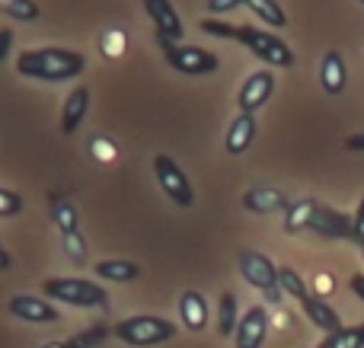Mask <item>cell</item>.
Instances as JSON below:
<instances>
[{"mask_svg":"<svg viewBox=\"0 0 364 348\" xmlns=\"http://www.w3.org/2000/svg\"><path fill=\"white\" fill-rule=\"evenodd\" d=\"M237 348H262L265 336H269V313L265 307H250L237 323Z\"/></svg>","mask_w":364,"mask_h":348,"instance_id":"4fadbf2b","label":"cell"},{"mask_svg":"<svg viewBox=\"0 0 364 348\" xmlns=\"http://www.w3.org/2000/svg\"><path fill=\"white\" fill-rule=\"evenodd\" d=\"M6 268H10V256L0 249V272H6Z\"/></svg>","mask_w":364,"mask_h":348,"instance_id":"d590c367","label":"cell"},{"mask_svg":"<svg viewBox=\"0 0 364 348\" xmlns=\"http://www.w3.org/2000/svg\"><path fill=\"white\" fill-rule=\"evenodd\" d=\"M358 4H364V0H358Z\"/></svg>","mask_w":364,"mask_h":348,"instance_id":"f35d334b","label":"cell"},{"mask_svg":"<svg viewBox=\"0 0 364 348\" xmlns=\"http://www.w3.org/2000/svg\"><path fill=\"white\" fill-rule=\"evenodd\" d=\"M307 230L310 234H316V236H323V240H352L355 236V217H348V214H342V211L314 202Z\"/></svg>","mask_w":364,"mask_h":348,"instance_id":"ba28073f","label":"cell"},{"mask_svg":"<svg viewBox=\"0 0 364 348\" xmlns=\"http://www.w3.org/2000/svg\"><path fill=\"white\" fill-rule=\"evenodd\" d=\"M316 348H364V323H358V326H342L339 332L326 336Z\"/></svg>","mask_w":364,"mask_h":348,"instance_id":"7402d4cb","label":"cell"},{"mask_svg":"<svg viewBox=\"0 0 364 348\" xmlns=\"http://www.w3.org/2000/svg\"><path fill=\"white\" fill-rule=\"evenodd\" d=\"M144 10H147V16H151L154 29H157V38H164V42H179V38L186 36L182 19L170 0H144Z\"/></svg>","mask_w":364,"mask_h":348,"instance_id":"30bf717a","label":"cell"},{"mask_svg":"<svg viewBox=\"0 0 364 348\" xmlns=\"http://www.w3.org/2000/svg\"><path fill=\"white\" fill-rule=\"evenodd\" d=\"M179 313L188 332H201L208 326V304L198 291H182L179 298Z\"/></svg>","mask_w":364,"mask_h":348,"instance_id":"e0dca14e","label":"cell"},{"mask_svg":"<svg viewBox=\"0 0 364 348\" xmlns=\"http://www.w3.org/2000/svg\"><path fill=\"white\" fill-rule=\"evenodd\" d=\"M243 208L252 211V214H278V211L291 208V198L284 195L282 189H272V185H252V189L243 192Z\"/></svg>","mask_w":364,"mask_h":348,"instance_id":"7c38bea8","label":"cell"},{"mask_svg":"<svg viewBox=\"0 0 364 348\" xmlns=\"http://www.w3.org/2000/svg\"><path fill=\"white\" fill-rule=\"evenodd\" d=\"M51 217H55V224H58V230H61V234H74V230H77V211H74V205L61 202L55 211H51Z\"/></svg>","mask_w":364,"mask_h":348,"instance_id":"4316f807","label":"cell"},{"mask_svg":"<svg viewBox=\"0 0 364 348\" xmlns=\"http://www.w3.org/2000/svg\"><path fill=\"white\" fill-rule=\"evenodd\" d=\"M348 288H352L355 294H358V298L364 300V272L361 275H352V281H348Z\"/></svg>","mask_w":364,"mask_h":348,"instance_id":"836d02e7","label":"cell"},{"mask_svg":"<svg viewBox=\"0 0 364 348\" xmlns=\"http://www.w3.org/2000/svg\"><path fill=\"white\" fill-rule=\"evenodd\" d=\"M278 285H282V294H291V298L301 300V304L310 298V291H307V285H304V278L294 272V268H288V266L278 268Z\"/></svg>","mask_w":364,"mask_h":348,"instance_id":"603a6c76","label":"cell"},{"mask_svg":"<svg viewBox=\"0 0 364 348\" xmlns=\"http://www.w3.org/2000/svg\"><path fill=\"white\" fill-rule=\"evenodd\" d=\"M64 249H68V256L77 262V266H83L87 262V243L80 240V234H64Z\"/></svg>","mask_w":364,"mask_h":348,"instance_id":"f1b7e54d","label":"cell"},{"mask_svg":"<svg viewBox=\"0 0 364 348\" xmlns=\"http://www.w3.org/2000/svg\"><path fill=\"white\" fill-rule=\"evenodd\" d=\"M237 42L246 45L256 58H262L272 67H291L294 64V51L275 36V32L256 29V26H237Z\"/></svg>","mask_w":364,"mask_h":348,"instance_id":"5b68a950","label":"cell"},{"mask_svg":"<svg viewBox=\"0 0 364 348\" xmlns=\"http://www.w3.org/2000/svg\"><path fill=\"white\" fill-rule=\"evenodd\" d=\"M154 176H157L160 189L166 192V198L176 202L179 208H192L195 205V192H192V185H188V176L179 170V163L173 157L157 153V157H154Z\"/></svg>","mask_w":364,"mask_h":348,"instance_id":"52a82bcc","label":"cell"},{"mask_svg":"<svg viewBox=\"0 0 364 348\" xmlns=\"http://www.w3.org/2000/svg\"><path fill=\"white\" fill-rule=\"evenodd\" d=\"M237 6H243V0H208V10L211 13H230Z\"/></svg>","mask_w":364,"mask_h":348,"instance_id":"4dcf8cb0","label":"cell"},{"mask_svg":"<svg viewBox=\"0 0 364 348\" xmlns=\"http://www.w3.org/2000/svg\"><path fill=\"white\" fill-rule=\"evenodd\" d=\"M310 208H314V198H304V202L291 205V208L284 211V230H288V234H297V230H307Z\"/></svg>","mask_w":364,"mask_h":348,"instance_id":"cb8c5ba5","label":"cell"},{"mask_svg":"<svg viewBox=\"0 0 364 348\" xmlns=\"http://www.w3.org/2000/svg\"><path fill=\"white\" fill-rule=\"evenodd\" d=\"M320 83L329 96H339L342 89H346L348 70H346V58H342L339 51H326V58H323V64H320Z\"/></svg>","mask_w":364,"mask_h":348,"instance_id":"9a60e30c","label":"cell"},{"mask_svg":"<svg viewBox=\"0 0 364 348\" xmlns=\"http://www.w3.org/2000/svg\"><path fill=\"white\" fill-rule=\"evenodd\" d=\"M0 10H4L6 16H13V19H23V23H32V19H38V6L32 4V0H6Z\"/></svg>","mask_w":364,"mask_h":348,"instance_id":"484cf974","label":"cell"},{"mask_svg":"<svg viewBox=\"0 0 364 348\" xmlns=\"http://www.w3.org/2000/svg\"><path fill=\"white\" fill-rule=\"evenodd\" d=\"M109 336H112V330H109V326H102V323L100 326H90V330L70 336L68 339V348H100Z\"/></svg>","mask_w":364,"mask_h":348,"instance_id":"d4e9b609","label":"cell"},{"mask_svg":"<svg viewBox=\"0 0 364 348\" xmlns=\"http://www.w3.org/2000/svg\"><path fill=\"white\" fill-rule=\"evenodd\" d=\"M160 48H164L166 61H170V67H176L179 74L186 77H205V74H214V70L220 67L218 55L208 48H198V45H179V42H164V38H157Z\"/></svg>","mask_w":364,"mask_h":348,"instance_id":"8992f818","label":"cell"},{"mask_svg":"<svg viewBox=\"0 0 364 348\" xmlns=\"http://www.w3.org/2000/svg\"><path fill=\"white\" fill-rule=\"evenodd\" d=\"M358 246H364V198L358 205V211H355V236H352Z\"/></svg>","mask_w":364,"mask_h":348,"instance_id":"1f68e13d","label":"cell"},{"mask_svg":"<svg viewBox=\"0 0 364 348\" xmlns=\"http://www.w3.org/2000/svg\"><path fill=\"white\" fill-rule=\"evenodd\" d=\"M201 32L214 38H233L237 42V26H227V23H218V19H201Z\"/></svg>","mask_w":364,"mask_h":348,"instance_id":"f546056e","label":"cell"},{"mask_svg":"<svg viewBox=\"0 0 364 348\" xmlns=\"http://www.w3.org/2000/svg\"><path fill=\"white\" fill-rule=\"evenodd\" d=\"M243 6L252 10L265 26H272V29H282V26L288 23V16H284V10L278 6V0H243Z\"/></svg>","mask_w":364,"mask_h":348,"instance_id":"ffe728a7","label":"cell"},{"mask_svg":"<svg viewBox=\"0 0 364 348\" xmlns=\"http://www.w3.org/2000/svg\"><path fill=\"white\" fill-rule=\"evenodd\" d=\"M10 45H13V32L10 29H0V61L10 55Z\"/></svg>","mask_w":364,"mask_h":348,"instance_id":"d6a6232c","label":"cell"},{"mask_svg":"<svg viewBox=\"0 0 364 348\" xmlns=\"http://www.w3.org/2000/svg\"><path fill=\"white\" fill-rule=\"evenodd\" d=\"M10 313L16 320H23V323H58L61 320V313H58L55 304H48V300L42 298H29V294H16V298H10Z\"/></svg>","mask_w":364,"mask_h":348,"instance_id":"8fae6325","label":"cell"},{"mask_svg":"<svg viewBox=\"0 0 364 348\" xmlns=\"http://www.w3.org/2000/svg\"><path fill=\"white\" fill-rule=\"evenodd\" d=\"M252 138H256V115H246L240 112L237 119L230 121V128H227V138H224V147L230 157H240V153L250 151Z\"/></svg>","mask_w":364,"mask_h":348,"instance_id":"5bb4252c","label":"cell"},{"mask_svg":"<svg viewBox=\"0 0 364 348\" xmlns=\"http://www.w3.org/2000/svg\"><path fill=\"white\" fill-rule=\"evenodd\" d=\"M87 58L80 51L70 48H26L16 58V74L29 77V80H45V83H61L74 80L83 74Z\"/></svg>","mask_w":364,"mask_h":348,"instance_id":"6da1fadb","label":"cell"},{"mask_svg":"<svg viewBox=\"0 0 364 348\" xmlns=\"http://www.w3.org/2000/svg\"><path fill=\"white\" fill-rule=\"evenodd\" d=\"M93 275L100 281H134L141 275V266L138 262H128V259H102V262H93Z\"/></svg>","mask_w":364,"mask_h":348,"instance_id":"d6986e66","label":"cell"},{"mask_svg":"<svg viewBox=\"0 0 364 348\" xmlns=\"http://www.w3.org/2000/svg\"><path fill=\"white\" fill-rule=\"evenodd\" d=\"M23 211V195L13 189H0V217H16Z\"/></svg>","mask_w":364,"mask_h":348,"instance_id":"83f0119b","label":"cell"},{"mask_svg":"<svg viewBox=\"0 0 364 348\" xmlns=\"http://www.w3.org/2000/svg\"><path fill=\"white\" fill-rule=\"evenodd\" d=\"M272 93H275V77H272V70H256V74H250L237 93L240 112L252 115L256 109H262L265 102L272 99Z\"/></svg>","mask_w":364,"mask_h":348,"instance_id":"9c48e42d","label":"cell"},{"mask_svg":"<svg viewBox=\"0 0 364 348\" xmlns=\"http://www.w3.org/2000/svg\"><path fill=\"white\" fill-rule=\"evenodd\" d=\"M36 348H68V342H45V345H36Z\"/></svg>","mask_w":364,"mask_h":348,"instance_id":"8d00e7d4","label":"cell"},{"mask_svg":"<svg viewBox=\"0 0 364 348\" xmlns=\"http://www.w3.org/2000/svg\"><path fill=\"white\" fill-rule=\"evenodd\" d=\"M304 313H307L310 323H314L316 330H323L326 336H333V332H339V330H342V317L326 304V300L314 298V294H310V298L304 300Z\"/></svg>","mask_w":364,"mask_h":348,"instance_id":"2e32d148","label":"cell"},{"mask_svg":"<svg viewBox=\"0 0 364 348\" xmlns=\"http://www.w3.org/2000/svg\"><path fill=\"white\" fill-rule=\"evenodd\" d=\"M87 109H90V89L87 87H74V93L68 96V102H64V109H61V131L74 134L77 128H80Z\"/></svg>","mask_w":364,"mask_h":348,"instance_id":"ac0fdd59","label":"cell"},{"mask_svg":"<svg viewBox=\"0 0 364 348\" xmlns=\"http://www.w3.org/2000/svg\"><path fill=\"white\" fill-rule=\"evenodd\" d=\"M237 262H240V275H243V278L250 281L256 291H262L269 304H278V300L284 298V294H282V285H278V266H275V262H272L265 253H256V249H243Z\"/></svg>","mask_w":364,"mask_h":348,"instance_id":"277c9868","label":"cell"},{"mask_svg":"<svg viewBox=\"0 0 364 348\" xmlns=\"http://www.w3.org/2000/svg\"><path fill=\"white\" fill-rule=\"evenodd\" d=\"M42 291L48 300H58V304H68V307H102L106 304V288H100L96 281L90 278H45L42 281Z\"/></svg>","mask_w":364,"mask_h":348,"instance_id":"3957f363","label":"cell"},{"mask_svg":"<svg viewBox=\"0 0 364 348\" xmlns=\"http://www.w3.org/2000/svg\"><path fill=\"white\" fill-rule=\"evenodd\" d=\"M361 259H364V246H361Z\"/></svg>","mask_w":364,"mask_h":348,"instance_id":"74e56055","label":"cell"},{"mask_svg":"<svg viewBox=\"0 0 364 348\" xmlns=\"http://www.w3.org/2000/svg\"><path fill=\"white\" fill-rule=\"evenodd\" d=\"M112 336L132 348H154L176 339V323H170L164 317H128L115 326Z\"/></svg>","mask_w":364,"mask_h":348,"instance_id":"7a4b0ae2","label":"cell"},{"mask_svg":"<svg viewBox=\"0 0 364 348\" xmlns=\"http://www.w3.org/2000/svg\"><path fill=\"white\" fill-rule=\"evenodd\" d=\"M237 323H240L237 298H233L230 291H224L218 300V332L220 336H233V332H237Z\"/></svg>","mask_w":364,"mask_h":348,"instance_id":"44dd1931","label":"cell"},{"mask_svg":"<svg viewBox=\"0 0 364 348\" xmlns=\"http://www.w3.org/2000/svg\"><path fill=\"white\" fill-rule=\"evenodd\" d=\"M346 147H348V151H364V134H355V138H348Z\"/></svg>","mask_w":364,"mask_h":348,"instance_id":"e575fe53","label":"cell"}]
</instances>
